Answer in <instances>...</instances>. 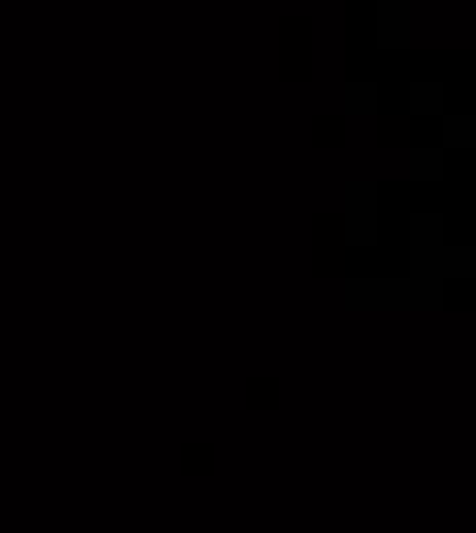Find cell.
I'll return each instance as SVG.
<instances>
[{
	"label": "cell",
	"mask_w": 476,
	"mask_h": 533,
	"mask_svg": "<svg viewBox=\"0 0 476 533\" xmlns=\"http://www.w3.org/2000/svg\"><path fill=\"white\" fill-rule=\"evenodd\" d=\"M411 172H415V177H440V172H444L440 152H415V156H411Z\"/></svg>",
	"instance_id": "obj_2"
},
{
	"label": "cell",
	"mask_w": 476,
	"mask_h": 533,
	"mask_svg": "<svg viewBox=\"0 0 476 533\" xmlns=\"http://www.w3.org/2000/svg\"><path fill=\"white\" fill-rule=\"evenodd\" d=\"M444 135H448V144H468V140H473V123H468V119H452Z\"/></svg>",
	"instance_id": "obj_3"
},
{
	"label": "cell",
	"mask_w": 476,
	"mask_h": 533,
	"mask_svg": "<svg viewBox=\"0 0 476 533\" xmlns=\"http://www.w3.org/2000/svg\"><path fill=\"white\" fill-rule=\"evenodd\" d=\"M378 189L370 181H358L345 189V234L353 246H370L378 238Z\"/></svg>",
	"instance_id": "obj_1"
}]
</instances>
